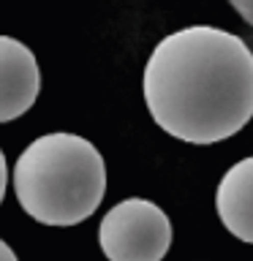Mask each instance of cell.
Listing matches in <instances>:
<instances>
[{
    "label": "cell",
    "instance_id": "6da1fadb",
    "mask_svg": "<svg viewBox=\"0 0 253 261\" xmlns=\"http://www.w3.org/2000/svg\"><path fill=\"white\" fill-rule=\"evenodd\" d=\"M142 93L161 130L188 144H215L253 117V52L223 28L191 24L147 57Z\"/></svg>",
    "mask_w": 253,
    "mask_h": 261
},
{
    "label": "cell",
    "instance_id": "7a4b0ae2",
    "mask_svg": "<svg viewBox=\"0 0 253 261\" xmlns=\"http://www.w3.org/2000/svg\"><path fill=\"white\" fill-rule=\"evenodd\" d=\"M14 196L44 226H77L106 193V163L85 136L55 130L24 147L14 163Z\"/></svg>",
    "mask_w": 253,
    "mask_h": 261
},
{
    "label": "cell",
    "instance_id": "3957f363",
    "mask_svg": "<svg viewBox=\"0 0 253 261\" xmlns=\"http://www.w3.org/2000/svg\"><path fill=\"white\" fill-rule=\"evenodd\" d=\"M98 245L109 261H163L171 248V220L150 199H125L106 212Z\"/></svg>",
    "mask_w": 253,
    "mask_h": 261
},
{
    "label": "cell",
    "instance_id": "277c9868",
    "mask_svg": "<svg viewBox=\"0 0 253 261\" xmlns=\"http://www.w3.org/2000/svg\"><path fill=\"white\" fill-rule=\"evenodd\" d=\"M41 90V68L28 44L0 36V122H11L33 109Z\"/></svg>",
    "mask_w": 253,
    "mask_h": 261
},
{
    "label": "cell",
    "instance_id": "5b68a950",
    "mask_svg": "<svg viewBox=\"0 0 253 261\" xmlns=\"http://www.w3.org/2000/svg\"><path fill=\"white\" fill-rule=\"evenodd\" d=\"M215 210L229 234L240 242L253 245V155L237 161L220 177Z\"/></svg>",
    "mask_w": 253,
    "mask_h": 261
},
{
    "label": "cell",
    "instance_id": "8992f818",
    "mask_svg": "<svg viewBox=\"0 0 253 261\" xmlns=\"http://www.w3.org/2000/svg\"><path fill=\"white\" fill-rule=\"evenodd\" d=\"M229 6H232L248 24H253V0H229Z\"/></svg>",
    "mask_w": 253,
    "mask_h": 261
},
{
    "label": "cell",
    "instance_id": "52a82bcc",
    "mask_svg": "<svg viewBox=\"0 0 253 261\" xmlns=\"http://www.w3.org/2000/svg\"><path fill=\"white\" fill-rule=\"evenodd\" d=\"M6 185H8V166H6V155L0 150V201L6 196Z\"/></svg>",
    "mask_w": 253,
    "mask_h": 261
},
{
    "label": "cell",
    "instance_id": "ba28073f",
    "mask_svg": "<svg viewBox=\"0 0 253 261\" xmlns=\"http://www.w3.org/2000/svg\"><path fill=\"white\" fill-rule=\"evenodd\" d=\"M0 261H19V258H16V253L11 250V245L3 242V240H0Z\"/></svg>",
    "mask_w": 253,
    "mask_h": 261
}]
</instances>
